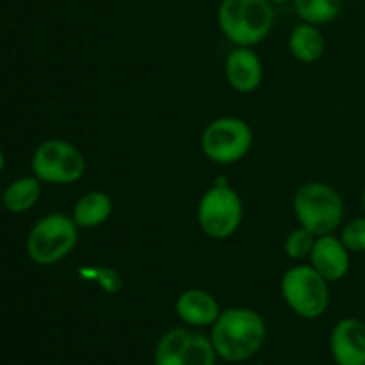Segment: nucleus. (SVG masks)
<instances>
[{
	"label": "nucleus",
	"mask_w": 365,
	"mask_h": 365,
	"mask_svg": "<svg viewBox=\"0 0 365 365\" xmlns=\"http://www.w3.org/2000/svg\"><path fill=\"white\" fill-rule=\"evenodd\" d=\"M210 341L217 359L228 364L253 359L267 337V324L257 310L248 307H230L221 310L216 323L210 327Z\"/></svg>",
	"instance_id": "f257e3e1"
},
{
	"label": "nucleus",
	"mask_w": 365,
	"mask_h": 365,
	"mask_svg": "<svg viewBox=\"0 0 365 365\" xmlns=\"http://www.w3.org/2000/svg\"><path fill=\"white\" fill-rule=\"evenodd\" d=\"M292 210L299 227L316 237L334 234L344 221L346 205L341 192L324 182H307L292 196Z\"/></svg>",
	"instance_id": "f03ea898"
},
{
	"label": "nucleus",
	"mask_w": 365,
	"mask_h": 365,
	"mask_svg": "<svg viewBox=\"0 0 365 365\" xmlns=\"http://www.w3.org/2000/svg\"><path fill=\"white\" fill-rule=\"evenodd\" d=\"M274 11L269 0H223L217 25L235 46H255L273 31Z\"/></svg>",
	"instance_id": "7ed1b4c3"
},
{
	"label": "nucleus",
	"mask_w": 365,
	"mask_h": 365,
	"mask_svg": "<svg viewBox=\"0 0 365 365\" xmlns=\"http://www.w3.org/2000/svg\"><path fill=\"white\" fill-rule=\"evenodd\" d=\"M77 223L63 212H52L34 223L27 235V255L38 266H53L66 259L78 242Z\"/></svg>",
	"instance_id": "20e7f679"
},
{
	"label": "nucleus",
	"mask_w": 365,
	"mask_h": 365,
	"mask_svg": "<svg viewBox=\"0 0 365 365\" xmlns=\"http://www.w3.org/2000/svg\"><path fill=\"white\" fill-rule=\"evenodd\" d=\"M330 282L312 266L298 264L282 277V298L285 305L302 319H319L330 307Z\"/></svg>",
	"instance_id": "39448f33"
},
{
	"label": "nucleus",
	"mask_w": 365,
	"mask_h": 365,
	"mask_svg": "<svg viewBox=\"0 0 365 365\" xmlns=\"http://www.w3.org/2000/svg\"><path fill=\"white\" fill-rule=\"evenodd\" d=\"M86 157L64 139H46L34 150L31 159L32 175L43 184L70 185L86 173Z\"/></svg>",
	"instance_id": "423d86ee"
},
{
	"label": "nucleus",
	"mask_w": 365,
	"mask_h": 365,
	"mask_svg": "<svg viewBox=\"0 0 365 365\" xmlns=\"http://www.w3.org/2000/svg\"><path fill=\"white\" fill-rule=\"evenodd\" d=\"M242 200L228 184H216L198 202V225L203 234L216 241L232 237L242 223Z\"/></svg>",
	"instance_id": "0eeeda50"
},
{
	"label": "nucleus",
	"mask_w": 365,
	"mask_h": 365,
	"mask_svg": "<svg viewBox=\"0 0 365 365\" xmlns=\"http://www.w3.org/2000/svg\"><path fill=\"white\" fill-rule=\"evenodd\" d=\"M200 145L203 155L212 163L235 164L252 150L253 130L241 118H217L205 127Z\"/></svg>",
	"instance_id": "6e6552de"
},
{
	"label": "nucleus",
	"mask_w": 365,
	"mask_h": 365,
	"mask_svg": "<svg viewBox=\"0 0 365 365\" xmlns=\"http://www.w3.org/2000/svg\"><path fill=\"white\" fill-rule=\"evenodd\" d=\"M216 360L210 337L189 327L168 330L153 353V365H216Z\"/></svg>",
	"instance_id": "1a4fd4ad"
},
{
	"label": "nucleus",
	"mask_w": 365,
	"mask_h": 365,
	"mask_svg": "<svg viewBox=\"0 0 365 365\" xmlns=\"http://www.w3.org/2000/svg\"><path fill=\"white\" fill-rule=\"evenodd\" d=\"M330 353L335 365H365V321H337L330 334Z\"/></svg>",
	"instance_id": "9d476101"
},
{
	"label": "nucleus",
	"mask_w": 365,
	"mask_h": 365,
	"mask_svg": "<svg viewBox=\"0 0 365 365\" xmlns=\"http://www.w3.org/2000/svg\"><path fill=\"white\" fill-rule=\"evenodd\" d=\"M310 266L327 282H341L351 267V252L335 234L319 235L310 253Z\"/></svg>",
	"instance_id": "9b49d317"
},
{
	"label": "nucleus",
	"mask_w": 365,
	"mask_h": 365,
	"mask_svg": "<svg viewBox=\"0 0 365 365\" xmlns=\"http://www.w3.org/2000/svg\"><path fill=\"white\" fill-rule=\"evenodd\" d=\"M175 312L185 327L200 330L216 323L221 314V307L212 292L205 289H187L178 294L175 302Z\"/></svg>",
	"instance_id": "f8f14e48"
},
{
	"label": "nucleus",
	"mask_w": 365,
	"mask_h": 365,
	"mask_svg": "<svg viewBox=\"0 0 365 365\" xmlns=\"http://www.w3.org/2000/svg\"><path fill=\"white\" fill-rule=\"evenodd\" d=\"M225 75L232 89L237 93H252L262 82V61L253 46H235L225 61Z\"/></svg>",
	"instance_id": "ddd939ff"
},
{
	"label": "nucleus",
	"mask_w": 365,
	"mask_h": 365,
	"mask_svg": "<svg viewBox=\"0 0 365 365\" xmlns=\"http://www.w3.org/2000/svg\"><path fill=\"white\" fill-rule=\"evenodd\" d=\"M113 216V200L103 191H89L77 200L71 217L78 228L91 230L102 227Z\"/></svg>",
	"instance_id": "4468645a"
},
{
	"label": "nucleus",
	"mask_w": 365,
	"mask_h": 365,
	"mask_svg": "<svg viewBox=\"0 0 365 365\" xmlns=\"http://www.w3.org/2000/svg\"><path fill=\"white\" fill-rule=\"evenodd\" d=\"M289 50L296 61L312 64L324 56L327 39H324L323 32L319 31L317 25L302 21L289 34Z\"/></svg>",
	"instance_id": "2eb2a0df"
},
{
	"label": "nucleus",
	"mask_w": 365,
	"mask_h": 365,
	"mask_svg": "<svg viewBox=\"0 0 365 365\" xmlns=\"http://www.w3.org/2000/svg\"><path fill=\"white\" fill-rule=\"evenodd\" d=\"M41 180L32 177H20L11 182L2 196V203L11 214H24L31 210L41 198Z\"/></svg>",
	"instance_id": "dca6fc26"
},
{
	"label": "nucleus",
	"mask_w": 365,
	"mask_h": 365,
	"mask_svg": "<svg viewBox=\"0 0 365 365\" xmlns=\"http://www.w3.org/2000/svg\"><path fill=\"white\" fill-rule=\"evenodd\" d=\"M292 2L302 21L317 27L334 21L344 7V0H292Z\"/></svg>",
	"instance_id": "f3484780"
},
{
	"label": "nucleus",
	"mask_w": 365,
	"mask_h": 365,
	"mask_svg": "<svg viewBox=\"0 0 365 365\" xmlns=\"http://www.w3.org/2000/svg\"><path fill=\"white\" fill-rule=\"evenodd\" d=\"M316 239L317 237L312 232L303 227H298L285 237L284 250L291 260H303L310 257Z\"/></svg>",
	"instance_id": "a211bd4d"
},
{
	"label": "nucleus",
	"mask_w": 365,
	"mask_h": 365,
	"mask_svg": "<svg viewBox=\"0 0 365 365\" xmlns=\"http://www.w3.org/2000/svg\"><path fill=\"white\" fill-rule=\"evenodd\" d=\"M78 273L86 280L96 282L109 294H116L123 287L120 273L116 269H110V267H82V269H78Z\"/></svg>",
	"instance_id": "6ab92c4d"
},
{
	"label": "nucleus",
	"mask_w": 365,
	"mask_h": 365,
	"mask_svg": "<svg viewBox=\"0 0 365 365\" xmlns=\"http://www.w3.org/2000/svg\"><path fill=\"white\" fill-rule=\"evenodd\" d=\"M341 239L351 253H365V216L346 223L341 230Z\"/></svg>",
	"instance_id": "aec40b11"
},
{
	"label": "nucleus",
	"mask_w": 365,
	"mask_h": 365,
	"mask_svg": "<svg viewBox=\"0 0 365 365\" xmlns=\"http://www.w3.org/2000/svg\"><path fill=\"white\" fill-rule=\"evenodd\" d=\"M4 166H6V157H4V152H2V148H0V173H2Z\"/></svg>",
	"instance_id": "412c9836"
},
{
	"label": "nucleus",
	"mask_w": 365,
	"mask_h": 365,
	"mask_svg": "<svg viewBox=\"0 0 365 365\" xmlns=\"http://www.w3.org/2000/svg\"><path fill=\"white\" fill-rule=\"evenodd\" d=\"M269 2H271V4H273V2H274V4H282V2H289V0H269Z\"/></svg>",
	"instance_id": "4be33fe9"
},
{
	"label": "nucleus",
	"mask_w": 365,
	"mask_h": 365,
	"mask_svg": "<svg viewBox=\"0 0 365 365\" xmlns=\"http://www.w3.org/2000/svg\"><path fill=\"white\" fill-rule=\"evenodd\" d=\"M362 205H364V210H365V185H364V192H362Z\"/></svg>",
	"instance_id": "5701e85b"
},
{
	"label": "nucleus",
	"mask_w": 365,
	"mask_h": 365,
	"mask_svg": "<svg viewBox=\"0 0 365 365\" xmlns=\"http://www.w3.org/2000/svg\"><path fill=\"white\" fill-rule=\"evenodd\" d=\"M2 196H4V191H2V187H0V202H2Z\"/></svg>",
	"instance_id": "b1692460"
},
{
	"label": "nucleus",
	"mask_w": 365,
	"mask_h": 365,
	"mask_svg": "<svg viewBox=\"0 0 365 365\" xmlns=\"http://www.w3.org/2000/svg\"><path fill=\"white\" fill-rule=\"evenodd\" d=\"M253 365H267V364H253Z\"/></svg>",
	"instance_id": "393cba45"
}]
</instances>
